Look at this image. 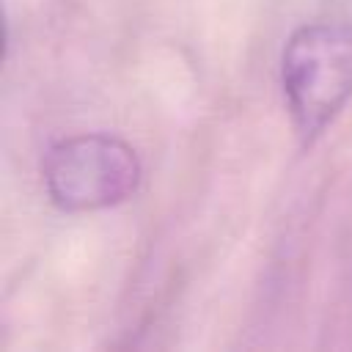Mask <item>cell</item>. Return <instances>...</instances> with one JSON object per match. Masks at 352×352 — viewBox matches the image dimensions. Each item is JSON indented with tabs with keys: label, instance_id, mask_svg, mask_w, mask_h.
Here are the masks:
<instances>
[{
	"label": "cell",
	"instance_id": "obj_1",
	"mask_svg": "<svg viewBox=\"0 0 352 352\" xmlns=\"http://www.w3.org/2000/svg\"><path fill=\"white\" fill-rule=\"evenodd\" d=\"M280 88L300 140H316L352 96V22L297 28L280 55Z\"/></svg>",
	"mask_w": 352,
	"mask_h": 352
},
{
	"label": "cell",
	"instance_id": "obj_2",
	"mask_svg": "<svg viewBox=\"0 0 352 352\" xmlns=\"http://www.w3.org/2000/svg\"><path fill=\"white\" fill-rule=\"evenodd\" d=\"M143 176L138 151L107 132L55 140L41 160V182L63 212H96L135 195Z\"/></svg>",
	"mask_w": 352,
	"mask_h": 352
}]
</instances>
